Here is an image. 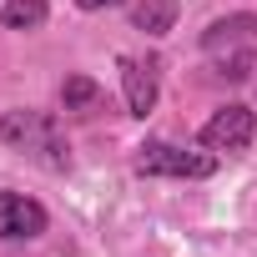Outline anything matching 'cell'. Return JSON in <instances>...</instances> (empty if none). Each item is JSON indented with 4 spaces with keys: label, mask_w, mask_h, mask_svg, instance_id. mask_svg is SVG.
I'll use <instances>...</instances> for the list:
<instances>
[{
    "label": "cell",
    "mask_w": 257,
    "mask_h": 257,
    "mask_svg": "<svg viewBox=\"0 0 257 257\" xmlns=\"http://www.w3.org/2000/svg\"><path fill=\"white\" fill-rule=\"evenodd\" d=\"M0 142H6L11 152L31 157L36 167L46 172H66L71 167V147H66V132L61 121L51 111H36V106H16L0 116Z\"/></svg>",
    "instance_id": "obj_1"
},
{
    "label": "cell",
    "mask_w": 257,
    "mask_h": 257,
    "mask_svg": "<svg viewBox=\"0 0 257 257\" xmlns=\"http://www.w3.org/2000/svg\"><path fill=\"white\" fill-rule=\"evenodd\" d=\"M202 56L217 76L227 81H247L257 71V16L252 11H237V16H222L202 31Z\"/></svg>",
    "instance_id": "obj_2"
},
{
    "label": "cell",
    "mask_w": 257,
    "mask_h": 257,
    "mask_svg": "<svg viewBox=\"0 0 257 257\" xmlns=\"http://www.w3.org/2000/svg\"><path fill=\"white\" fill-rule=\"evenodd\" d=\"M137 177H177V182H207L217 177V152H192L177 142H142L137 147Z\"/></svg>",
    "instance_id": "obj_3"
},
{
    "label": "cell",
    "mask_w": 257,
    "mask_h": 257,
    "mask_svg": "<svg viewBox=\"0 0 257 257\" xmlns=\"http://www.w3.org/2000/svg\"><path fill=\"white\" fill-rule=\"evenodd\" d=\"M252 137H257V111L242 106V101H227L222 111L207 116V126H202L197 142H202L207 152H217V157H237V152L252 147Z\"/></svg>",
    "instance_id": "obj_4"
},
{
    "label": "cell",
    "mask_w": 257,
    "mask_h": 257,
    "mask_svg": "<svg viewBox=\"0 0 257 257\" xmlns=\"http://www.w3.org/2000/svg\"><path fill=\"white\" fill-rule=\"evenodd\" d=\"M121 91H126V111L132 116H152L157 96H162V61L157 56H121Z\"/></svg>",
    "instance_id": "obj_5"
},
{
    "label": "cell",
    "mask_w": 257,
    "mask_h": 257,
    "mask_svg": "<svg viewBox=\"0 0 257 257\" xmlns=\"http://www.w3.org/2000/svg\"><path fill=\"white\" fill-rule=\"evenodd\" d=\"M51 227V212L26 192H0V242H31Z\"/></svg>",
    "instance_id": "obj_6"
},
{
    "label": "cell",
    "mask_w": 257,
    "mask_h": 257,
    "mask_svg": "<svg viewBox=\"0 0 257 257\" xmlns=\"http://www.w3.org/2000/svg\"><path fill=\"white\" fill-rule=\"evenodd\" d=\"M177 0H142V6H132V31L142 36H167L177 31Z\"/></svg>",
    "instance_id": "obj_7"
},
{
    "label": "cell",
    "mask_w": 257,
    "mask_h": 257,
    "mask_svg": "<svg viewBox=\"0 0 257 257\" xmlns=\"http://www.w3.org/2000/svg\"><path fill=\"white\" fill-rule=\"evenodd\" d=\"M51 16V0H6L0 6V26L6 31H41Z\"/></svg>",
    "instance_id": "obj_8"
},
{
    "label": "cell",
    "mask_w": 257,
    "mask_h": 257,
    "mask_svg": "<svg viewBox=\"0 0 257 257\" xmlns=\"http://www.w3.org/2000/svg\"><path fill=\"white\" fill-rule=\"evenodd\" d=\"M101 101H106V91H101L91 76H66V81H61V106H66V111H96Z\"/></svg>",
    "instance_id": "obj_9"
},
{
    "label": "cell",
    "mask_w": 257,
    "mask_h": 257,
    "mask_svg": "<svg viewBox=\"0 0 257 257\" xmlns=\"http://www.w3.org/2000/svg\"><path fill=\"white\" fill-rule=\"evenodd\" d=\"M81 11H111V6H126V0H76Z\"/></svg>",
    "instance_id": "obj_10"
}]
</instances>
